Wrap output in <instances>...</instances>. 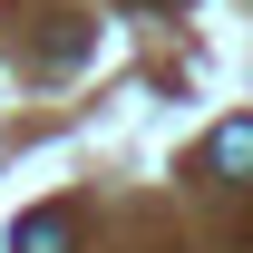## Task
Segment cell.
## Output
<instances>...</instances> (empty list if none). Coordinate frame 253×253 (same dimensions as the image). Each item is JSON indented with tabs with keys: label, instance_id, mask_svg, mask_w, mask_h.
Instances as JSON below:
<instances>
[{
	"label": "cell",
	"instance_id": "obj_1",
	"mask_svg": "<svg viewBox=\"0 0 253 253\" xmlns=\"http://www.w3.org/2000/svg\"><path fill=\"white\" fill-rule=\"evenodd\" d=\"M205 166H214V175H253V117H224L214 136H205Z\"/></svg>",
	"mask_w": 253,
	"mask_h": 253
},
{
	"label": "cell",
	"instance_id": "obj_2",
	"mask_svg": "<svg viewBox=\"0 0 253 253\" xmlns=\"http://www.w3.org/2000/svg\"><path fill=\"white\" fill-rule=\"evenodd\" d=\"M10 253H59V214H20V234H10Z\"/></svg>",
	"mask_w": 253,
	"mask_h": 253
}]
</instances>
